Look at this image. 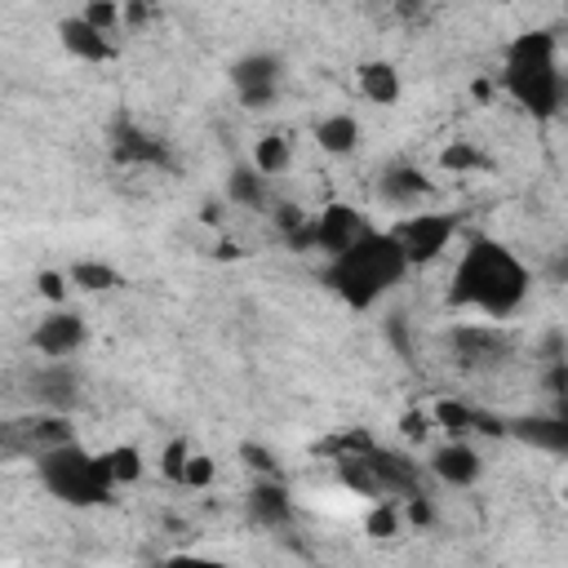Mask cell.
Wrapping results in <instances>:
<instances>
[{
	"mask_svg": "<svg viewBox=\"0 0 568 568\" xmlns=\"http://www.w3.org/2000/svg\"><path fill=\"white\" fill-rule=\"evenodd\" d=\"M532 293V271L493 235H470L448 284V302L484 320H510Z\"/></svg>",
	"mask_w": 568,
	"mask_h": 568,
	"instance_id": "cell-1",
	"label": "cell"
},
{
	"mask_svg": "<svg viewBox=\"0 0 568 568\" xmlns=\"http://www.w3.org/2000/svg\"><path fill=\"white\" fill-rule=\"evenodd\" d=\"M404 275H408V262H404L399 244L390 240V231H373V226L346 253L328 257V271H324L328 288L355 311L377 306Z\"/></svg>",
	"mask_w": 568,
	"mask_h": 568,
	"instance_id": "cell-2",
	"label": "cell"
},
{
	"mask_svg": "<svg viewBox=\"0 0 568 568\" xmlns=\"http://www.w3.org/2000/svg\"><path fill=\"white\" fill-rule=\"evenodd\" d=\"M501 84L506 93L532 111V115H555L564 102V71H559V44L550 31H524L506 44L501 62Z\"/></svg>",
	"mask_w": 568,
	"mask_h": 568,
	"instance_id": "cell-3",
	"label": "cell"
},
{
	"mask_svg": "<svg viewBox=\"0 0 568 568\" xmlns=\"http://www.w3.org/2000/svg\"><path fill=\"white\" fill-rule=\"evenodd\" d=\"M36 479L44 484L49 497L67 501V506H106L111 501V479L102 470V457L89 453L80 439H67L49 453L36 457Z\"/></svg>",
	"mask_w": 568,
	"mask_h": 568,
	"instance_id": "cell-4",
	"label": "cell"
},
{
	"mask_svg": "<svg viewBox=\"0 0 568 568\" xmlns=\"http://www.w3.org/2000/svg\"><path fill=\"white\" fill-rule=\"evenodd\" d=\"M390 240L399 244L408 266H426L457 240V217H448V213H413L390 231Z\"/></svg>",
	"mask_w": 568,
	"mask_h": 568,
	"instance_id": "cell-5",
	"label": "cell"
},
{
	"mask_svg": "<svg viewBox=\"0 0 568 568\" xmlns=\"http://www.w3.org/2000/svg\"><path fill=\"white\" fill-rule=\"evenodd\" d=\"M231 84L244 106H271L284 84V62L275 53H248L231 67Z\"/></svg>",
	"mask_w": 568,
	"mask_h": 568,
	"instance_id": "cell-6",
	"label": "cell"
},
{
	"mask_svg": "<svg viewBox=\"0 0 568 568\" xmlns=\"http://www.w3.org/2000/svg\"><path fill=\"white\" fill-rule=\"evenodd\" d=\"M80 386H84V382H80V373H75L67 359H58V364H40V368L27 377V395H31L44 413H62V417L84 399Z\"/></svg>",
	"mask_w": 568,
	"mask_h": 568,
	"instance_id": "cell-7",
	"label": "cell"
},
{
	"mask_svg": "<svg viewBox=\"0 0 568 568\" xmlns=\"http://www.w3.org/2000/svg\"><path fill=\"white\" fill-rule=\"evenodd\" d=\"M364 462H368V475L377 484V501L390 497V501H404V497H417L422 493V466L404 453H386V448H364Z\"/></svg>",
	"mask_w": 568,
	"mask_h": 568,
	"instance_id": "cell-8",
	"label": "cell"
},
{
	"mask_svg": "<svg viewBox=\"0 0 568 568\" xmlns=\"http://www.w3.org/2000/svg\"><path fill=\"white\" fill-rule=\"evenodd\" d=\"M84 337H89V328H84V315L80 311H49L36 328H31V346L49 359V364H58V359H71L80 346H84Z\"/></svg>",
	"mask_w": 568,
	"mask_h": 568,
	"instance_id": "cell-9",
	"label": "cell"
},
{
	"mask_svg": "<svg viewBox=\"0 0 568 568\" xmlns=\"http://www.w3.org/2000/svg\"><path fill=\"white\" fill-rule=\"evenodd\" d=\"M111 155H115L120 164H133V169H169V164H173L169 146H164L155 133H146L142 124L124 120V115L111 124Z\"/></svg>",
	"mask_w": 568,
	"mask_h": 568,
	"instance_id": "cell-10",
	"label": "cell"
},
{
	"mask_svg": "<svg viewBox=\"0 0 568 568\" xmlns=\"http://www.w3.org/2000/svg\"><path fill=\"white\" fill-rule=\"evenodd\" d=\"M364 231H368V222H364L351 204H328L320 217H311V248L337 257V253H346Z\"/></svg>",
	"mask_w": 568,
	"mask_h": 568,
	"instance_id": "cell-11",
	"label": "cell"
},
{
	"mask_svg": "<svg viewBox=\"0 0 568 568\" xmlns=\"http://www.w3.org/2000/svg\"><path fill=\"white\" fill-rule=\"evenodd\" d=\"M453 355H457L462 368H493L510 355V342L493 324H462L453 333Z\"/></svg>",
	"mask_w": 568,
	"mask_h": 568,
	"instance_id": "cell-12",
	"label": "cell"
},
{
	"mask_svg": "<svg viewBox=\"0 0 568 568\" xmlns=\"http://www.w3.org/2000/svg\"><path fill=\"white\" fill-rule=\"evenodd\" d=\"M67 439H75V435H71V422L62 413L9 422V453H22V457H40V453H49V448H58Z\"/></svg>",
	"mask_w": 568,
	"mask_h": 568,
	"instance_id": "cell-13",
	"label": "cell"
},
{
	"mask_svg": "<svg viewBox=\"0 0 568 568\" xmlns=\"http://www.w3.org/2000/svg\"><path fill=\"white\" fill-rule=\"evenodd\" d=\"M430 475L439 484H448V488H470L484 475V457H479V448L470 439H444L430 453Z\"/></svg>",
	"mask_w": 568,
	"mask_h": 568,
	"instance_id": "cell-14",
	"label": "cell"
},
{
	"mask_svg": "<svg viewBox=\"0 0 568 568\" xmlns=\"http://www.w3.org/2000/svg\"><path fill=\"white\" fill-rule=\"evenodd\" d=\"M58 40H62V49H67L71 58H80V62H111V58H115L111 36L93 31L80 13H71V18L58 22Z\"/></svg>",
	"mask_w": 568,
	"mask_h": 568,
	"instance_id": "cell-15",
	"label": "cell"
},
{
	"mask_svg": "<svg viewBox=\"0 0 568 568\" xmlns=\"http://www.w3.org/2000/svg\"><path fill=\"white\" fill-rule=\"evenodd\" d=\"M506 435L524 439L528 448H541V453H568V417L555 413V417H515L506 422Z\"/></svg>",
	"mask_w": 568,
	"mask_h": 568,
	"instance_id": "cell-16",
	"label": "cell"
},
{
	"mask_svg": "<svg viewBox=\"0 0 568 568\" xmlns=\"http://www.w3.org/2000/svg\"><path fill=\"white\" fill-rule=\"evenodd\" d=\"M426 191H430V182H426V173H422L417 164H390V169H382V178H377V195H382L386 204H395V209L422 204Z\"/></svg>",
	"mask_w": 568,
	"mask_h": 568,
	"instance_id": "cell-17",
	"label": "cell"
},
{
	"mask_svg": "<svg viewBox=\"0 0 568 568\" xmlns=\"http://www.w3.org/2000/svg\"><path fill=\"white\" fill-rule=\"evenodd\" d=\"M248 515L262 528H284V524H293V493L280 479H262L248 488Z\"/></svg>",
	"mask_w": 568,
	"mask_h": 568,
	"instance_id": "cell-18",
	"label": "cell"
},
{
	"mask_svg": "<svg viewBox=\"0 0 568 568\" xmlns=\"http://www.w3.org/2000/svg\"><path fill=\"white\" fill-rule=\"evenodd\" d=\"M359 138H364V129H359V120L351 111H333V115L315 120V142L328 155H351L359 146Z\"/></svg>",
	"mask_w": 568,
	"mask_h": 568,
	"instance_id": "cell-19",
	"label": "cell"
},
{
	"mask_svg": "<svg viewBox=\"0 0 568 568\" xmlns=\"http://www.w3.org/2000/svg\"><path fill=\"white\" fill-rule=\"evenodd\" d=\"M355 80H359V93L368 98V102H377V106H395L399 102V71L390 67V62H382V58H373V62H364L359 71H355Z\"/></svg>",
	"mask_w": 568,
	"mask_h": 568,
	"instance_id": "cell-20",
	"label": "cell"
},
{
	"mask_svg": "<svg viewBox=\"0 0 568 568\" xmlns=\"http://www.w3.org/2000/svg\"><path fill=\"white\" fill-rule=\"evenodd\" d=\"M226 200L240 204V209H248V213H257L266 204V178L253 164H235L231 178H226Z\"/></svg>",
	"mask_w": 568,
	"mask_h": 568,
	"instance_id": "cell-21",
	"label": "cell"
},
{
	"mask_svg": "<svg viewBox=\"0 0 568 568\" xmlns=\"http://www.w3.org/2000/svg\"><path fill=\"white\" fill-rule=\"evenodd\" d=\"M98 457H102V470H106L111 488H129V484L142 479V448H133V444H111V448H102Z\"/></svg>",
	"mask_w": 568,
	"mask_h": 568,
	"instance_id": "cell-22",
	"label": "cell"
},
{
	"mask_svg": "<svg viewBox=\"0 0 568 568\" xmlns=\"http://www.w3.org/2000/svg\"><path fill=\"white\" fill-rule=\"evenodd\" d=\"M426 417H430V426L448 430V439H466L475 430V408L462 404V399H435Z\"/></svg>",
	"mask_w": 568,
	"mask_h": 568,
	"instance_id": "cell-23",
	"label": "cell"
},
{
	"mask_svg": "<svg viewBox=\"0 0 568 568\" xmlns=\"http://www.w3.org/2000/svg\"><path fill=\"white\" fill-rule=\"evenodd\" d=\"M288 164H293V142H288L284 133H266V138L253 146V169H257L262 178H280Z\"/></svg>",
	"mask_w": 568,
	"mask_h": 568,
	"instance_id": "cell-24",
	"label": "cell"
},
{
	"mask_svg": "<svg viewBox=\"0 0 568 568\" xmlns=\"http://www.w3.org/2000/svg\"><path fill=\"white\" fill-rule=\"evenodd\" d=\"M67 284L71 288H84V293H102V288H115L120 284V271L106 266V262H71Z\"/></svg>",
	"mask_w": 568,
	"mask_h": 568,
	"instance_id": "cell-25",
	"label": "cell"
},
{
	"mask_svg": "<svg viewBox=\"0 0 568 568\" xmlns=\"http://www.w3.org/2000/svg\"><path fill=\"white\" fill-rule=\"evenodd\" d=\"M399 528H404V515H399V501H390V497L373 501V510L364 515V532L368 537H395Z\"/></svg>",
	"mask_w": 568,
	"mask_h": 568,
	"instance_id": "cell-26",
	"label": "cell"
},
{
	"mask_svg": "<svg viewBox=\"0 0 568 568\" xmlns=\"http://www.w3.org/2000/svg\"><path fill=\"white\" fill-rule=\"evenodd\" d=\"M484 151L475 142H448L439 151V169H453V173H470V169H484Z\"/></svg>",
	"mask_w": 568,
	"mask_h": 568,
	"instance_id": "cell-27",
	"label": "cell"
},
{
	"mask_svg": "<svg viewBox=\"0 0 568 568\" xmlns=\"http://www.w3.org/2000/svg\"><path fill=\"white\" fill-rule=\"evenodd\" d=\"M80 18H84L93 31L111 36V31L120 27V4H115V0H93V4H84V9H80Z\"/></svg>",
	"mask_w": 568,
	"mask_h": 568,
	"instance_id": "cell-28",
	"label": "cell"
},
{
	"mask_svg": "<svg viewBox=\"0 0 568 568\" xmlns=\"http://www.w3.org/2000/svg\"><path fill=\"white\" fill-rule=\"evenodd\" d=\"M186 457H191V444H186V439H169V444H164V457H160V475L173 479V484H182Z\"/></svg>",
	"mask_w": 568,
	"mask_h": 568,
	"instance_id": "cell-29",
	"label": "cell"
},
{
	"mask_svg": "<svg viewBox=\"0 0 568 568\" xmlns=\"http://www.w3.org/2000/svg\"><path fill=\"white\" fill-rule=\"evenodd\" d=\"M399 515H404V524H413V528H430V524H435V506L426 501V493L404 497V501H399Z\"/></svg>",
	"mask_w": 568,
	"mask_h": 568,
	"instance_id": "cell-30",
	"label": "cell"
},
{
	"mask_svg": "<svg viewBox=\"0 0 568 568\" xmlns=\"http://www.w3.org/2000/svg\"><path fill=\"white\" fill-rule=\"evenodd\" d=\"M182 484H186V488H209V484H213V457L191 453V457H186V470H182Z\"/></svg>",
	"mask_w": 568,
	"mask_h": 568,
	"instance_id": "cell-31",
	"label": "cell"
},
{
	"mask_svg": "<svg viewBox=\"0 0 568 568\" xmlns=\"http://www.w3.org/2000/svg\"><path fill=\"white\" fill-rule=\"evenodd\" d=\"M36 288H40V297H49V302H62L67 297V275H58V271H40L36 275Z\"/></svg>",
	"mask_w": 568,
	"mask_h": 568,
	"instance_id": "cell-32",
	"label": "cell"
},
{
	"mask_svg": "<svg viewBox=\"0 0 568 568\" xmlns=\"http://www.w3.org/2000/svg\"><path fill=\"white\" fill-rule=\"evenodd\" d=\"M240 453H244V462H248L253 470H262L266 479H275V457H271V453H266L262 444H244Z\"/></svg>",
	"mask_w": 568,
	"mask_h": 568,
	"instance_id": "cell-33",
	"label": "cell"
},
{
	"mask_svg": "<svg viewBox=\"0 0 568 568\" xmlns=\"http://www.w3.org/2000/svg\"><path fill=\"white\" fill-rule=\"evenodd\" d=\"M160 568H231L222 559H209V555H169Z\"/></svg>",
	"mask_w": 568,
	"mask_h": 568,
	"instance_id": "cell-34",
	"label": "cell"
},
{
	"mask_svg": "<svg viewBox=\"0 0 568 568\" xmlns=\"http://www.w3.org/2000/svg\"><path fill=\"white\" fill-rule=\"evenodd\" d=\"M386 337L395 342V351L408 359V337H404V315H390V324H386Z\"/></svg>",
	"mask_w": 568,
	"mask_h": 568,
	"instance_id": "cell-35",
	"label": "cell"
},
{
	"mask_svg": "<svg viewBox=\"0 0 568 568\" xmlns=\"http://www.w3.org/2000/svg\"><path fill=\"white\" fill-rule=\"evenodd\" d=\"M404 430H408L413 439H422V435L430 430V417H426V413H408V417H404Z\"/></svg>",
	"mask_w": 568,
	"mask_h": 568,
	"instance_id": "cell-36",
	"label": "cell"
},
{
	"mask_svg": "<svg viewBox=\"0 0 568 568\" xmlns=\"http://www.w3.org/2000/svg\"><path fill=\"white\" fill-rule=\"evenodd\" d=\"M9 453V426H0V457Z\"/></svg>",
	"mask_w": 568,
	"mask_h": 568,
	"instance_id": "cell-37",
	"label": "cell"
}]
</instances>
